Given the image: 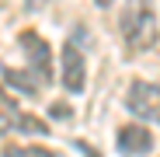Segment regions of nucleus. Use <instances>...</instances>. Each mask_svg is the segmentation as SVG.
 Wrapping results in <instances>:
<instances>
[{"instance_id":"7ed1b4c3","label":"nucleus","mask_w":160,"mask_h":157,"mask_svg":"<svg viewBox=\"0 0 160 157\" xmlns=\"http://www.w3.org/2000/svg\"><path fill=\"white\" fill-rule=\"evenodd\" d=\"M63 84L73 94H80L87 87V63H84V49H80L77 35H70V42L63 49Z\"/></svg>"},{"instance_id":"f257e3e1","label":"nucleus","mask_w":160,"mask_h":157,"mask_svg":"<svg viewBox=\"0 0 160 157\" xmlns=\"http://www.w3.org/2000/svg\"><path fill=\"white\" fill-rule=\"evenodd\" d=\"M118 28H122V39L132 52H146L157 45V18H153V7H150V0H136V4H129L122 21H118Z\"/></svg>"},{"instance_id":"39448f33","label":"nucleus","mask_w":160,"mask_h":157,"mask_svg":"<svg viewBox=\"0 0 160 157\" xmlns=\"http://www.w3.org/2000/svg\"><path fill=\"white\" fill-rule=\"evenodd\" d=\"M11 129H28V133H45V126L38 122V119H32V115H21V108L11 101V98H4L0 94V136L4 133H11Z\"/></svg>"},{"instance_id":"6e6552de","label":"nucleus","mask_w":160,"mask_h":157,"mask_svg":"<svg viewBox=\"0 0 160 157\" xmlns=\"http://www.w3.org/2000/svg\"><path fill=\"white\" fill-rule=\"evenodd\" d=\"M4 157H59L45 147H4Z\"/></svg>"},{"instance_id":"20e7f679","label":"nucleus","mask_w":160,"mask_h":157,"mask_svg":"<svg viewBox=\"0 0 160 157\" xmlns=\"http://www.w3.org/2000/svg\"><path fill=\"white\" fill-rule=\"evenodd\" d=\"M21 49L28 56V66L38 81H49L52 77V52H49V42L38 35V32H21Z\"/></svg>"},{"instance_id":"423d86ee","label":"nucleus","mask_w":160,"mask_h":157,"mask_svg":"<svg viewBox=\"0 0 160 157\" xmlns=\"http://www.w3.org/2000/svg\"><path fill=\"white\" fill-rule=\"evenodd\" d=\"M153 150V133L143 126H122L118 129V154L125 157H143Z\"/></svg>"},{"instance_id":"1a4fd4ad","label":"nucleus","mask_w":160,"mask_h":157,"mask_svg":"<svg viewBox=\"0 0 160 157\" xmlns=\"http://www.w3.org/2000/svg\"><path fill=\"white\" fill-rule=\"evenodd\" d=\"M42 4H49V0H28V7H42Z\"/></svg>"},{"instance_id":"9d476101","label":"nucleus","mask_w":160,"mask_h":157,"mask_svg":"<svg viewBox=\"0 0 160 157\" xmlns=\"http://www.w3.org/2000/svg\"><path fill=\"white\" fill-rule=\"evenodd\" d=\"M94 4H98V7H108V4H112V0H94Z\"/></svg>"},{"instance_id":"0eeeda50","label":"nucleus","mask_w":160,"mask_h":157,"mask_svg":"<svg viewBox=\"0 0 160 157\" xmlns=\"http://www.w3.org/2000/svg\"><path fill=\"white\" fill-rule=\"evenodd\" d=\"M4 81H7L11 87H18L24 98H32V94L38 91V84H35V81H28V73H18V70H4Z\"/></svg>"},{"instance_id":"f03ea898","label":"nucleus","mask_w":160,"mask_h":157,"mask_svg":"<svg viewBox=\"0 0 160 157\" xmlns=\"http://www.w3.org/2000/svg\"><path fill=\"white\" fill-rule=\"evenodd\" d=\"M125 105L132 115H139L146 122H160V84H146V81H136L125 94Z\"/></svg>"}]
</instances>
